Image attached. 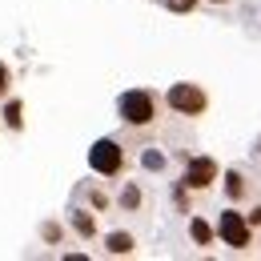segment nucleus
<instances>
[{
	"instance_id": "1",
	"label": "nucleus",
	"mask_w": 261,
	"mask_h": 261,
	"mask_svg": "<svg viewBox=\"0 0 261 261\" xmlns=\"http://www.w3.org/2000/svg\"><path fill=\"white\" fill-rule=\"evenodd\" d=\"M161 93H153V89H125L121 97H117V117H121V125L125 129H157V121H161Z\"/></svg>"
},
{
	"instance_id": "2",
	"label": "nucleus",
	"mask_w": 261,
	"mask_h": 261,
	"mask_svg": "<svg viewBox=\"0 0 261 261\" xmlns=\"http://www.w3.org/2000/svg\"><path fill=\"white\" fill-rule=\"evenodd\" d=\"M161 105L173 113V117H181V121H201L213 100L205 93V85H197V81H177V85H169L161 93Z\"/></svg>"
},
{
	"instance_id": "3",
	"label": "nucleus",
	"mask_w": 261,
	"mask_h": 261,
	"mask_svg": "<svg viewBox=\"0 0 261 261\" xmlns=\"http://www.w3.org/2000/svg\"><path fill=\"white\" fill-rule=\"evenodd\" d=\"M89 165H93V173L105 177V181H121L125 169H129V153H125V145H121L117 137H100L97 145L89 149Z\"/></svg>"
},
{
	"instance_id": "4",
	"label": "nucleus",
	"mask_w": 261,
	"mask_h": 261,
	"mask_svg": "<svg viewBox=\"0 0 261 261\" xmlns=\"http://www.w3.org/2000/svg\"><path fill=\"white\" fill-rule=\"evenodd\" d=\"M213 229H217V241H221V245H229L233 253H245V249L253 245V225L245 221V213H241L237 205H225V209L217 213Z\"/></svg>"
},
{
	"instance_id": "5",
	"label": "nucleus",
	"mask_w": 261,
	"mask_h": 261,
	"mask_svg": "<svg viewBox=\"0 0 261 261\" xmlns=\"http://www.w3.org/2000/svg\"><path fill=\"white\" fill-rule=\"evenodd\" d=\"M217 181H221V165H217V157H209V153H193V157H185L181 185H185L189 193H209Z\"/></svg>"
},
{
	"instance_id": "6",
	"label": "nucleus",
	"mask_w": 261,
	"mask_h": 261,
	"mask_svg": "<svg viewBox=\"0 0 261 261\" xmlns=\"http://www.w3.org/2000/svg\"><path fill=\"white\" fill-rule=\"evenodd\" d=\"M113 205H117L121 213L145 217V209H149V189H145L141 181H121V189L113 193Z\"/></svg>"
},
{
	"instance_id": "7",
	"label": "nucleus",
	"mask_w": 261,
	"mask_h": 261,
	"mask_svg": "<svg viewBox=\"0 0 261 261\" xmlns=\"http://www.w3.org/2000/svg\"><path fill=\"white\" fill-rule=\"evenodd\" d=\"M221 193H225L229 205L253 201V177H249L245 169H225V173H221Z\"/></svg>"
},
{
	"instance_id": "8",
	"label": "nucleus",
	"mask_w": 261,
	"mask_h": 261,
	"mask_svg": "<svg viewBox=\"0 0 261 261\" xmlns=\"http://www.w3.org/2000/svg\"><path fill=\"white\" fill-rule=\"evenodd\" d=\"M105 253H109V257H133V253H137V233H129V229L105 233Z\"/></svg>"
},
{
	"instance_id": "9",
	"label": "nucleus",
	"mask_w": 261,
	"mask_h": 261,
	"mask_svg": "<svg viewBox=\"0 0 261 261\" xmlns=\"http://www.w3.org/2000/svg\"><path fill=\"white\" fill-rule=\"evenodd\" d=\"M189 241H193L197 249H209V245H217V229L209 217H201V213H189Z\"/></svg>"
},
{
	"instance_id": "10",
	"label": "nucleus",
	"mask_w": 261,
	"mask_h": 261,
	"mask_svg": "<svg viewBox=\"0 0 261 261\" xmlns=\"http://www.w3.org/2000/svg\"><path fill=\"white\" fill-rule=\"evenodd\" d=\"M68 229H72L76 237L93 241V237H97V213H93V209H72V213H68Z\"/></svg>"
},
{
	"instance_id": "11",
	"label": "nucleus",
	"mask_w": 261,
	"mask_h": 261,
	"mask_svg": "<svg viewBox=\"0 0 261 261\" xmlns=\"http://www.w3.org/2000/svg\"><path fill=\"white\" fill-rule=\"evenodd\" d=\"M0 121H4V129L20 133V129H24V100H20V97H8V100H4V113H0Z\"/></svg>"
},
{
	"instance_id": "12",
	"label": "nucleus",
	"mask_w": 261,
	"mask_h": 261,
	"mask_svg": "<svg viewBox=\"0 0 261 261\" xmlns=\"http://www.w3.org/2000/svg\"><path fill=\"white\" fill-rule=\"evenodd\" d=\"M85 197H89V205H93L97 213H105V209H113V197L105 193V189H85Z\"/></svg>"
},
{
	"instance_id": "13",
	"label": "nucleus",
	"mask_w": 261,
	"mask_h": 261,
	"mask_svg": "<svg viewBox=\"0 0 261 261\" xmlns=\"http://www.w3.org/2000/svg\"><path fill=\"white\" fill-rule=\"evenodd\" d=\"M169 12H177V16H189V12H197L201 8V0H161Z\"/></svg>"
},
{
	"instance_id": "14",
	"label": "nucleus",
	"mask_w": 261,
	"mask_h": 261,
	"mask_svg": "<svg viewBox=\"0 0 261 261\" xmlns=\"http://www.w3.org/2000/svg\"><path fill=\"white\" fill-rule=\"evenodd\" d=\"M173 201H177V209H181V213H193V193H189L181 181L173 185Z\"/></svg>"
},
{
	"instance_id": "15",
	"label": "nucleus",
	"mask_w": 261,
	"mask_h": 261,
	"mask_svg": "<svg viewBox=\"0 0 261 261\" xmlns=\"http://www.w3.org/2000/svg\"><path fill=\"white\" fill-rule=\"evenodd\" d=\"M40 237H44V241H48V245H57V241H61V237H65V229L57 225V221H44V225H40Z\"/></svg>"
},
{
	"instance_id": "16",
	"label": "nucleus",
	"mask_w": 261,
	"mask_h": 261,
	"mask_svg": "<svg viewBox=\"0 0 261 261\" xmlns=\"http://www.w3.org/2000/svg\"><path fill=\"white\" fill-rule=\"evenodd\" d=\"M8 89H12V72H8L4 61H0V97H8Z\"/></svg>"
},
{
	"instance_id": "17",
	"label": "nucleus",
	"mask_w": 261,
	"mask_h": 261,
	"mask_svg": "<svg viewBox=\"0 0 261 261\" xmlns=\"http://www.w3.org/2000/svg\"><path fill=\"white\" fill-rule=\"evenodd\" d=\"M245 221H249L253 229H261V201H257V205H249V213H245Z\"/></svg>"
},
{
	"instance_id": "18",
	"label": "nucleus",
	"mask_w": 261,
	"mask_h": 261,
	"mask_svg": "<svg viewBox=\"0 0 261 261\" xmlns=\"http://www.w3.org/2000/svg\"><path fill=\"white\" fill-rule=\"evenodd\" d=\"M141 161L149 165V169H165V157H161V153H145V157H141Z\"/></svg>"
},
{
	"instance_id": "19",
	"label": "nucleus",
	"mask_w": 261,
	"mask_h": 261,
	"mask_svg": "<svg viewBox=\"0 0 261 261\" xmlns=\"http://www.w3.org/2000/svg\"><path fill=\"white\" fill-rule=\"evenodd\" d=\"M201 4H209V8H229L233 0H201Z\"/></svg>"
},
{
	"instance_id": "20",
	"label": "nucleus",
	"mask_w": 261,
	"mask_h": 261,
	"mask_svg": "<svg viewBox=\"0 0 261 261\" xmlns=\"http://www.w3.org/2000/svg\"><path fill=\"white\" fill-rule=\"evenodd\" d=\"M257 157H261V141H257Z\"/></svg>"
}]
</instances>
